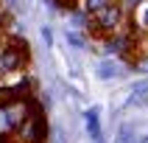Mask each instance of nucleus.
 Masks as SVG:
<instances>
[{
    "label": "nucleus",
    "mask_w": 148,
    "mask_h": 143,
    "mask_svg": "<svg viewBox=\"0 0 148 143\" xmlns=\"http://www.w3.org/2000/svg\"><path fill=\"white\" fill-rule=\"evenodd\" d=\"M126 20H129V14H126V8L120 6V0H112L106 8H101L98 14H92V31L98 34V37H117V34L123 31Z\"/></svg>",
    "instance_id": "f257e3e1"
},
{
    "label": "nucleus",
    "mask_w": 148,
    "mask_h": 143,
    "mask_svg": "<svg viewBox=\"0 0 148 143\" xmlns=\"http://www.w3.org/2000/svg\"><path fill=\"white\" fill-rule=\"evenodd\" d=\"M20 135H23L28 143H42L45 140V118H42V109L36 107V104H31L25 124L20 126Z\"/></svg>",
    "instance_id": "f03ea898"
},
{
    "label": "nucleus",
    "mask_w": 148,
    "mask_h": 143,
    "mask_svg": "<svg viewBox=\"0 0 148 143\" xmlns=\"http://www.w3.org/2000/svg\"><path fill=\"white\" fill-rule=\"evenodd\" d=\"M78 3H81V8H84V11H87V14H98V11H101V8H106L109 6V3H112V0H78Z\"/></svg>",
    "instance_id": "7ed1b4c3"
},
{
    "label": "nucleus",
    "mask_w": 148,
    "mask_h": 143,
    "mask_svg": "<svg viewBox=\"0 0 148 143\" xmlns=\"http://www.w3.org/2000/svg\"><path fill=\"white\" fill-rule=\"evenodd\" d=\"M134 14L140 17V25H143V28H145V31H148V0H145V3H143L140 8H137V11H134Z\"/></svg>",
    "instance_id": "20e7f679"
}]
</instances>
